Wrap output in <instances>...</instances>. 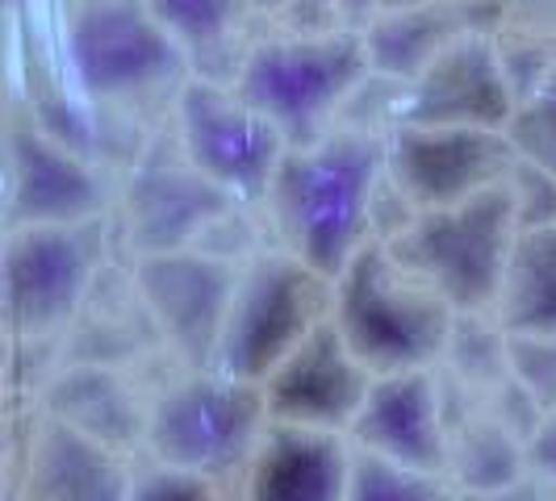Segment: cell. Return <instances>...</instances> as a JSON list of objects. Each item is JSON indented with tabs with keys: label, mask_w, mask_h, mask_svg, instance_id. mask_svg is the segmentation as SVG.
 Here are the masks:
<instances>
[{
	"label": "cell",
	"mask_w": 556,
	"mask_h": 501,
	"mask_svg": "<svg viewBox=\"0 0 556 501\" xmlns=\"http://www.w3.org/2000/svg\"><path fill=\"white\" fill-rule=\"evenodd\" d=\"M117 255L113 218L9 226L0 251L9 343H59Z\"/></svg>",
	"instance_id": "6"
},
{
	"label": "cell",
	"mask_w": 556,
	"mask_h": 501,
	"mask_svg": "<svg viewBox=\"0 0 556 501\" xmlns=\"http://www.w3.org/2000/svg\"><path fill=\"white\" fill-rule=\"evenodd\" d=\"M280 4H285V0H255V9H260L264 17H273V13H277Z\"/></svg>",
	"instance_id": "32"
},
{
	"label": "cell",
	"mask_w": 556,
	"mask_h": 501,
	"mask_svg": "<svg viewBox=\"0 0 556 501\" xmlns=\"http://www.w3.org/2000/svg\"><path fill=\"white\" fill-rule=\"evenodd\" d=\"M460 309L415 277L390 243H364L334 277V326L372 376L440 368Z\"/></svg>",
	"instance_id": "5"
},
{
	"label": "cell",
	"mask_w": 556,
	"mask_h": 501,
	"mask_svg": "<svg viewBox=\"0 0 556 501\" xmlns=\"http://www.w3.org/2000/svg\"><path fill=\"white\" fill-rule=\"evenodd\" d=\"M51 26L67 76L105 121L167 126L193 67L147 0H67Z\"/></svg>",
	"instance_id": "2"
},
{
	"label": "cell",
	"mask_w": 556,
	"mask_h": 501,
	"mask_svg": "<svg viewBox=\"0 0 556 501\" xmlns=\"http://www.w3.org/2000/svg\"><path fill=\"white\" fill-rule=\"evenodd\" d=\"M151 372L113 368V363H59L34 401L47 414L63 418L88 435L122 447L130 455H142L147 410H151Z\"/></svg>",
	"instance_id": "20"
},
{
	"label": "cell",
	"mask_w": 556,
	"mask_h": 501,
	"mask_svg": "<svg viewBox=\"0 0 556 501\" xmlns=\"http://www.w3.org/2000/svg\"><path fill=\"white\" fill-rule=\"evenodd\" d=\"M243 205L218 189L185 155L172 126H160L142 155L117 176L113 234L122 259H142L160 251L197 247L226 214Z\"/></svg>",
	"instance_id": "9"
},
{
	"label": "cell",
	"mask_w": 556,
	"mask_h": 501,
	"mask_svg": "<svg viewBox=\"0 0 556 501\" xmlns=\"http://www.w3.org/2000/svg\"><path fill=\"white\" fill-rule=\"evenodd\" d=\"M506 130L481 126H410L397 121L386 134V171L393 189L415 209H440L506 184L515 167Z\"/></svg>",
	"instance_id": "13"
},
{
	"label": "cell",
	"mask_w": 556,
	"mask_h": 501,
	"mask_svg": "<svg viewBox=\"0 0 556 501\" xmlns=\"http://www.w3.org/2000/svg\"><path fill=\"white\" fill-rule=\"evenodd\" d=\"M55 4H67V0H55Z\"/></svg>",
	"instance_id": "33"
},
{
	"label": "cell",
	"mask_w": 556,
	"mask_h": 501,
	"mask_svg": "<svg viewBox=\"0 0 556 501\" xmlns=\"http://www.w3.org/2000/svg\"><path fill=\"white\" fill-rule=\"evenodd\" d=\"M352 439L268 422L264 439L235 485V501H348Z\"/></svg>",
	"instance_id": "18"
},
{
	"label": "cell",
	"mask_w": 556,
	"mask_h": 501,
	"mask_svg": "<svg viewBox=\"0 0 556 501\" xmlns=\"http://www.w3.org/2000/svg\"><path fill=\"white\" fill-rule=\"evenodd\" d=\"M331 4H334V13L348 22V26L364 29L372 17H377V13H381V4H386V0H331Z\"/></svg>",
	"instance_id": "31"
},
{
	"label": "cell",
	"mask_w": 556,
	"mask_h": 501,
	"mask_svg": "<svg viewBox=\"0 0 556 501\" xmlns=\"http://www.w3.org/2000/svg\"><path fill=\"white\" fill-rule=\"evenodd\" d=\"M160 26L176 38L193 76L235 84L264 13L255 0H147Z\"/></svg>",
	"instance_id": "21"
},
{
	"label": "cell",
	"mask_w": 556,
	"mask_h": 501,
	"mask_svg": "<svg viewBox=\"0 0 556 501\" xmlns=\"http://www.w3.org/2000/svg\"><path fill=\"white\" fill-rule=\"evenodd\" d=\"M117 171L59 142L9 97L4 117V230L113 218Z\"/></svg>",
	"instance_id": "10"
},
{
	"label": "cell",
	"mask_w": 556,
	"mask_h": 501,
	"mask_svg": "<svg viewBox=\"0 0 556 501\" xmlns=\"http://www.w3.org/2000/svg\"><path fill=\"white\" fill-rule=\"evenodd\" d=\"M334 313V277L318 272L302 255L268 243L243 259L239 284L226 309L214 368L239 381L264 385L289 351Z\"/></svg>",
	"instance_id": "7"
},
{
	"label": "cell",
	"mask_w": 556,
	"mask_h": 501,
	"mask_svg": "<svg viewBox=\"0 0 556 501\" xmlns=\"http://www.w3.org/2000/svg\"><path fill=\"white\" fill-rule=\"evenodd\" d=\"M368 76L372 63L364 29L293 34L264 22L235 88L277 126L289 146H306L331 134Z\"/></svg>",
	"instance_id": "4"
},
{
	"label": "cell",
	"mask_w": 556,
	"mask_h": 501,
	"mask_svg": "<svg viewBox=\"0 0 556 501\" xmlns=\"http://www.w3.org/2000/svg\"><path fill=\"white\" fill-rule=\"evenodd\" d=\"M447 476L460 493L477 489H502L531 476L528 439L510 431L498 414L477 406L460 422H452V451H447Z\"/></svg>",
	"instance_id": "23"
},
{
	"label": "cell",
	"mask_w": 556,
	"mask_h": 501,
	"mask_svg": "<svg viewBox=\"0 0 556 501\" xmlns=\"http://www.w3.org/2000/svg\"><path fill=\"white\" fill-rule=\"evenodd\" d=\"M528 464H531V476L548 480L556 489V410H548V414L540 418V426L531 431Z\"/></svg>",
	"instance_id": "29"
},
{
	"label": "cell",
	"mask_w": 556,
	"mask_h": 501,
	"mask_svg": "<svg viewBox=\"0 0 556 501\" xmlns=\"http://www.w3.org/2000/svg\"><path fill=\"white\" fill-rule=\"evenodd\" d=\"M372 368L352 351V343L327 318L298 351H289L264 381L268 418L309 431L348 435L372 389Z\"/></svg>",
	"instance_id": "16"
},
{
	"label": "cell",
	"mask_w": 556,
	"mask_h": 501,
	"mask_svg": "<svg viewBox=\"0 0 556 501\" xmlns=\"http://www.w3.org/2000/svg\"><path fill=\"white\" fill-rule=\"evenodd\" d=\"M268 422L264 385L226 376L214 363L193 368L167 360L151 372L142 455L235 489Z\"/></svg>",
	"instance_id": "3"
},
{
	"label": "cell",
	"mask_w": 556,
	"mask_h": 501,
	"mask_svg": "<svg viewBox=\"0 0 556 501\" xmlns=\"http://www.w3.org/2000/svg\"><path fill=\"white\" fill-rule=\"evenodd\" d=\"M348 439H352V447L386 455L393 464L447 473L452 418H447L440 368L377 376L352 431H348Z\"/></svg>",
	"instance_id": "17"
},
{
	"label": "cell",
	"mask_w": 556,
	"mask_h": 501,
	"mask_svg": "<svg viewBox=\"0 0 556 501\" xmlns=\"http://www.w3.org/2000/svg\"><path fill=\"white\" fill-rule=\"evenodd\" d=\"M515 113V84L506 76L494 29L465 34L435 55L397 92V121L410 126H481L506 130Z\"/></svg>",
	"instance_id": "15"
},
{
	"label": "cell",
	"mask_w": 556,
	"mask_h": 501,
	"mask_svg": "<svg viewBox=\"0 0 556 501\" xmlns=\"http://www.w3.org/2000/svg\"><path fill=\"white\" fill-rule=\"evenodd\" d=\"M9 501H130L142 455L47 414L29 397L9 431Z\"/></svg>",
	"instance_id": "12"
},
{
	"label": "cell",
	"mask_w": 556,
	"mask_h": 501,
	"mask_svg": "<svg viewBox=\"0 0 556 501\" xmlns=\"http://www.w3.org/2000/svg\"><path fill=\"white\" fill-rule=\"evenodd\" d=\"M130 268L167 351L180 363L210 368L243 264L205 247H180L130 259Z\"/></svg>",
	"instance_id": "14"
},
{
	"label": "cell",
	"mask_w": 556,
	"mask_h": 501,
	"mask_svg": "<svg viewBox=\"0 0 556 501\" xmlns=\"http://www.w3.org/2000/svg\"><path fill=\"white\" fill-rule=\"evenodd\" d=\"M460 489L447 473H427V468H406L386 455H372L352 447V480H348V501H456Z\"/></svg>",
	"instance_id": "24"
},
{
	"label": "cell",
	"mask_w": 556,
	"mask_h": 501,
	"mask_svg": "<svg viewBox=\"0 0 556 501\" xmlns=\"http://www.w3.org/2000/svg\"><path fill=\"white\" fill-rule=\"evenodd\" d=\"M506 139L519 159L556 171V72L528 88L506 121Z\"/></svg>",
	"instance_id": "25"
},
{
	"label": "cell",
	"mask_w": 556,
	"mask_h": 501,
	"mask_svg": "<svg viewBox=\"0 0 556 501\" xmlns=\"http://www.w3.org/2000/svg\"><path fill=\"white\" fill-rule=\"evenodd\" d=\"M386 189V134L334 126L306 146H289L264 196L273 243L339 277L372 243L377 196Z\"/></svg>",
	"instance_id": "1"
},
{
	"label": "cell",
	"mask_w": 556,
	"mask_h": 501,
	"mask_svg": "<svg viewBox=\"0 0 556 501\" xmlns=\"http://www.w3.org/2000/svg\"><path fill=\"white\" fill-rule=\"evenodd\" d=\"M490 313L506 334H556V226L519 230Z\"/></svg>",
	"instance_id": "22"
},
{
	"label": "cell",
	"mask_w": 556,
	"mask_h": 501,
	"mask_svg": "<svg viewBox=\"0 0 556 501\" xmlns=\"http://www.w3.org/2000/svg\"><path fill=\"white\" fill-rule=\"evenodd\" d=\"M456 501H556V489L540 476H523L515 485L502 489H477V493H460Z\"/></svg>",
	"instance_id": "30"
},
{
	"label": "cell",
	"mask_w": 556,
	"mask_h": 501,
	"mask_svg": "<svg viewBox=\"0 0 556 501\" xmlns=\"http://www.w3.org/2000/svg\"><path fill=\"white\" fill-rule=\"evenodd\" d=\"M510 376L544 414L556 410V334H510Z\"/></svg>",
	"instance_id": "26"
},
{
	"label": "cell",
	"mask_w": 556,
	"mask_h": 501,
	"mask_svg": "<svg viewBox=\"0 0 556 501\" xmlns=\"http://www.w3.org/2000/svg\"><path fill=\"white\" fill-rule=\"evenodd\" d=\"M130 501H235V489H226V485L210 480V476L155 464V460L142 455Z\"/></svg>",
	"instance_id": "27"
},
{
	"label": "cell",
	"mask_w": 556,
	"mask_h": 501,
	"mask_svg": "<svg viewBox=\"0 0 556 501\" xmlns=\"http://www.w3.org/2000/svg\"><path fill=\"white\" fill-rule=\"evenodd\" d=\"M506 0H386L364 26V47L377 76L410 84L452 42L477 29H498Z\"/></svg>",
	"instance_id": "19"
},
{
	"label": "cell",
	"mask_w": 556,
	"mask_h": 501,
	"mask_svg": "<svg viewBox=\"0 0 556 501\" xmlns=\"http://www.w3.org/2000/svg\"><path fill=\"white\" fill-rule=\"evenodd\" d=\"M167 126L185 146V155L218 189H226L251 209H264L268 184L277 176L289 142L235 84L193 76L176 97Z\"/></svg>",
	"instance_id": "11"
},
{
	"label": "cell",
	"mask_w": 556,
	"mask_h": 501,
	"mask_svg": "<svg viewBox=\"0 0 556 501\" xmlns=\"http://www.w3.org/2000/svg\"><path fill=\"white\" fill-rule=\"evenodd\" d=\"M510 196H515V214H519V230H535V226H556V171L528 159H515L510 176Z\"/></svg>",
	"instance_id": "28"
},
{
	"label": "cell",
	"mask_w": 556,
	"mask_h": 501,
	"mask_svg": "<svg viewBox=\"0 0 556 501\" xmlns=\"http://www.w3.org/2000/svg\"><path fill=\"white\" fill-rule=\"evenodd\" d=\"M515 239V196L510 184H498L456 205L418 209L390 239V251L460 313H481L494 309Z\"/></svg>",
	"instance_id": "8"
}]
</instances>
